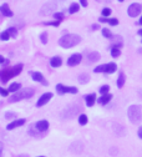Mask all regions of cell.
Returning a JSON list of instances; mask_svg holds the SVG:
<instances>
[{
  "instance_id": "cell-14",
  "label": "cell",
  "mask_w": 142,
  "mask_h": 157,
  "mask_svg": "<svg viewBox=\"0 0 142 157\" xmlns=\"http://www.w3.org/2000/svg\"><path fill=\"white\" fill-rule=\"evenodd\" d=\"M50 64L52 67H60L63 65V60H61V57H59V56H54L51 60H50Z\"/></svg>"
},
{
  "instance_id": "cell-6",
  "label": "cell",
  "mask_w": 142,
  "mask_h": 157,
  "mask_svg": "<svg viewBox=\"0 0 142 157\" xmlns=\"http://www.w3.org/2000/svg\"><path fill=\"white\" fill-rule=\"evenodd\" d=\"M77 89L76 87H69V86H65V85H63V84H59V85H56V92L59 94V95H64V94H66V92H70V94H77Z\"/></svg>"
},
{
  "instance_id": "cell-36",
  "label": "cell",
  "mask_w": 142,
  "mask_h": 157,
  "mask_svg": "<svg viewBox=\"0 0 142 157\" xmlns=\"http://www.w3.org/2000/svg\"><path fill=\"white\" fill-rule=\"evenodd\" d=\"M45 25H51V26H59V21H55V23H46Z\"/></svg>"
},
{
  "instance_id": "cell-39",
  "label": "cell",
  "mask_w": 142,
  "mask_h": 157,
  "mask_svg": "<svg viewBox=\"0 0 142 157\" xmlns=\"http://www.w3.org/2000/svg\"><path fill=\"white\" fill-rule=\"evenodd\" d=\"M3 63H5V59L2 55H0V64H3Z\"/></svg>"
},
{
  "instance_id": "cell-15",
  "label": "cell",
  "mask_w": 142,
  "mask_h": 157,
  "mask_svg": "<svg viewBox=\"0 0 142 157\" xmlns=\"http://www.w3.org/2000/svg\"><path fill=\"white\" fill-rule=\"evenodd\" d=\"M111 99H112V95H111V94H106V95H102V96H101L100 99L97 100V102L101 104V105H106Z\"/></svg>"
},
{
  "instance_id": "cell-37",
  "label": "cell",
  "mask_w": 142,
  "mask_h": 157,
  "mask_svg": "<svg viewBox=\"0 0 142 157\" xmlns=\"http://www.w3.org/2000/svg\"><path fill=\"white\" fill-rule=\"evenodd\" d=\"M137 135H138V137H140V139L142 140V126L138 128V132H137Z\"/></svg>"
},
{
  "instance_id": "cell-21",
  "label": "cell",
  "mask_w": 142,
  "mask_h": 157,
  "mask_svg": "<svg viewBox=\"0 0 142 157\" xmlns=\"http://www.w3.org/2000/svg\"><path fill=\"white\" fill-rule=\"evenodd\" d=\"M89 60H90L91 63H95V61L100 60V54H98V52H91V54L89 55Z\"/></svg>"
},
{
  "instance_id": "cell-25",
  "label": "cell",
  "mask_w": 142,
  "mask_h": 157,
  "mask_svg": "<svg viewBox=\"0 0 142 157\" xmlns=\"http://www.w3.org/2000/svg\"><path fill=\"white\" fill-rule=\"evenodd\" d=\"M111 55H112V57H118V56L121 55L120 48H116V46H113V48H112V50H111Z\"/></svg>"
},
{
  "instance_id": "cell-19",
  "label": "cell",
  "mask_w": 142,
  "mask_h": 157,
  "mask_svg": "<svg viewBox=\"0 0 142 157\" xmlns=\"http://www.w3.org/2000/svg\"><path fill=\"white\" fill-rule=\"evenodd\" d=\"M79 81H80L81 84L89 82V81H90V75H87V74H81V75L79 76Z\"/></svg>"
},
{
  "instance_id": "cell-35",
  "label": "cell",
  "mask_w": 142,
  "mask_h": 157,
  "mask_svg": "<svg viewBox=\"0 0 142 157\" xmlns=\"http://www.w3.org/2000/svg\"><path fill=\"white\" fill-rule=\"evenodd\" d=\"M5 117H6V119H14L15 113H14V112H6V113H5Z\"/></svg>"
},
{
  "instance_id": "cell-7",
  "label": "cell",
  "mask_w": 142,
  "mask_h": 157,
  "mask_svg": "<svg viewBox=\"0 0 142 157\" xmlns=\"http://www.w3.org/2000/svg\"><path fill=\"white\" fill-rule=\"evenodd\" d=\"M51 97H52V94L51 92H46V94L41 95V97H40V99L37 100V102H36V106L37 107H41V106L46 105L51 100Z\"/></svg>"
},
{
  "instance_id": "cell-24",
  "label": "cell",
  "mask_w": 142,
  "mask_h": 157,
  "mask_svg": "<svg viewBox=\"0 0 142 157\" xmlns=\"http://www.w3.org/2000/svg\"><path fill=\"white\" fill-rule=\"evenodd\" d=\"M9 39H10V35H9L8 31H3L2 34H0V40L2 41H8Z\"/></svg>"
},
{
  "instance_id": "cell-23",
  "label": "cell",
  "mask_w": 142,
  "mask_h": 157,
  "mask_svg": "<svg viewBox=\"0 0 142 157\" xmlns=\"http://www.w3.org/2000/svg\"><path fill=\"white\" fill-rule=\"evenodd\" d=\"M87 121H89V119H87V116H86V115H84V113H83V115H80V117H79V124H80V125H83V126H84V125L87 124Z\"/></svg>"
},
{
  "instance_id": "cell-40",
  "label": "cell",
  "mask_w": 142,
  "mask_h": 157,
  "mask_svg": "<svg viewBox=\"0 0 142 157\" xmlns=\"http://www.w3.org/2000/svg\"><path fill=\"white\" fill-rule=\"evenodd\" d=\"M81 4H83L84 6H87V2H85V0H81V2H80Z\"/></svg>"
},
{
  "instance_id": "cell-43",
  "label": "cell",
  "mask_w": 142,
  "mask_h": 157,
  "mask_svg": "<svg viewBox=\"0 0 142 157\" xmlns=\"http://www.w3.org/2000/svg\"><path fill=\"white\" fill-rule=\"evenodd\" d=\"M39 157H45V156H39Z\"/></svg>"
},
{
  "instance_id": "cell-31",
  "label": "cell",
  "mask_w": 142,
  "mask_h": 157,
  "mask_svg": "<svg viewBox=\"0 0 142 157\" xmlns=\"http://www.w3.org/2000/svg\"><path fill=\"white\" fill-rule=\"evenodd\" d=\"M40 37H41V43H43V44H46V43H48V34H46V33H43Z\"/></svg>"
},
{
  "instance_id": "cell-29",
  "label": "cell",
  "mask_w": 142,
  "mask_h": 157,
  "mask_svg": "<svg viewBox=\"0 0 142 157\" xmlns=\"http://www.w3.org/2000/svg\"><path fill=\"white\" fill-rule=\"evenodd\" d=\"M102 35L105 36V37H107V39H111L112 37V34H111V31L109 30V29H102Z\"/></svg>"
},
{
  "instance_id": "cell-13",
  "label": "cell",
  "mask_w": 142,
  "mask_h": 157,
  "mask_svg": "<svg viewBox=\"0 0 142 157\" xmlns=\"http://www.w3.org/2000/svg\"><path fill=\"white\" fill-rule=\"evenodd\" d=\"M56 9V4H54V3H51V4H45L44 6H43V9H41V14H50L52 10H55Z\"/></svg>"
},
{
  "instance_id": "cell-2",
  "label": "cell",
  "mask_w": 142,
  "mask_h": 157,
  "mask_svg": "<svg viewBox=\"0 0 142 157\" xmlns=\"http://www.w3.org/2000/svg\"><path fill=\"white\" fill-rule=\"evenodd\" d=\"M21 70H23V65L21 64H19L16 66H13V67H6V69L0 71V80H2L3 82H8L11 77L17 76L20 72H21Z\"/></svg>"
},
{
  "instance_id": "cell-27",
  "label": "cell",
  "mask_w": 142,
  "mask_h": 157,
  "mask_svg": "<svg viewBox=\"0 0 142 157\" xmlns=\"http://www.w3.org/2000/svg\"><path fill=\"white\" fill-rule=\"evenodd\" d=\"M79 5L77 4H71V6H70V9H69V13L70 14H75V13H77L79 11Z\"/></svg>"
},
{
  "instance_id": "cell-38",
  "label": "cell",
  "mask_w": 142,
  "mask_h": 157,
  "mask_svg": "<svg viewBox=\"0 0 142 157\" xmlns=\"http://www.w3.org/2000/svg\"><path fill=\"white\" fill-rule=\"evenodd\" d=\"M3 150H4V145H3L2 142H0V157L3 156Z\"/></svg>"
},
{
  "instance_id": "cell-20",
  "label": "cell",
  "mask_w": 142,
  "mask_h": 157,
  "mask_svg": "<svg viewBox=\"0 0 142 157\" xmlns=\"http://www.w3.org/2000/svg\"><path fill=\"white\" fill-rule=\"evenodd\" d=\"M20 87H21V85L20 84H17V82H14V84H11L10 86H9V92H17L19 90H20Z\"/></svg>"
},
{
  "instance_id": "cell-11",
  "label": "cell",
  "mask_w": 142,
  "mask_h": 157,
  "mask_svg": "<svg viewBox=\"0 0 142 157\" xmlns=\"http://www.w3.org/2000/svg\"><path fill=\"white\" fill-rule=\"evenodd\" d=\"M25 122H26L25 119H19V120H15V121H13L11 124H9V125L6 126V128H8V130H14V128H16V127L23 126Z\"/></svg>"
},
{
  "instance_id": "cell-18",
  "label": "cell",
  "mask_w": 142,
  "mask_h": 157,
  "mask_svg": "<svg viewBox=\"0 0 142 157\" xmlns=\"http://www.w3.org/2000/svg\"><path fill=\"white\" fill-rule=\"evenodd\" d=\"M116 69H117L116 64H115V63H110V64L106 65V70H105V72H106V74H112V72L116 71Z\"/></svg>"
},
{
  "instance_id": "cell-28",
  "label": "cell",
  "mask_w": 142,
  "mask_h": 157,
  "mask_svg": "<svg viewBox=\"0 0 142 157\" xmlns=\"http://www.w3.org/2000/svg\"><path fill=\"white\" fill-rule=\"evenodd\" d=\"M105 70H106V64L105 65H100V66H97V67L94 69L95 72H105Z\"/></svg>"
},
{
  "instance_id": "cell-17",
  "label": "cell",
  "mask_w": 142,
  "mask_h": 157,
  "mask_svg": "<svg viewBox=\"0 0 142 157\" xmlns=\"http://www.w3.org/2000/svg\"><path fill=\"white\" fill-rule=\"evenodd\" d=\"M100 21H105V23H107V24H110V25H113V26H116V25L118 24L117 19H109V17H101Z\"/></svg>"
},
{
  "instance_id": "cell-42",
  "label": "cell",
  "mask_w": 142,
  "mask_h": 157,
  "mask_svg": "<svg viewBox=\"0 0 142 157\" xmlns=\"http://www.w3.org/2000/svg\"><path fill=\"white\" fill-rule=\"evenodd\" d=\"M140 24L142 25V16H141V19H140Z\"/></svg>"
},
{
  "instance_id": "cell-12",
  "label": "cell",
  "mask_w": 142,
  "mask_h": 157,
  "mask_svg": "<svg viewBox=\"0 0 142 157\" xmlns=\"http://www.w3.org/2000/svg\"><path fill=\"white\" fill-rule=\"evenodd\" d=\"M0 13H2L4 16H8V17H11L13 16V11L10 10V8H9L8 4L0 5Z\"/></svg>"
},
{
  "instance_id": "cell-26",
  "label": "cell",
  "mask_w": 142,
  "mask_h": 157,
  "mask_svg": "<svg viewBox=\"0 0 142 157\" xmlns=\"http://www.w3.org/2000/svg\"><path fill=\"white\" fill-rule=\"evenodd\" d=\"M6 31L9 33L10 37H16V36H17V30H16L15 28H9Z\"/></svg>"
},
{
  "instance_id": "cell-8",
  "label": "cell",
  "mask_w": 142,
  "mask_h": 157,
  "mask_svg": "<svg viewBox=\"0 0 142 157\" xmlns=\"http://www.w3.org/2000/svg\"><path fill=\"white\" fill-rule=\"evenodd\" d=\"M81 60H83V56H81L80 54H74L69 57L67 60V65L69 66H75V65H79L81 63Z\"/></svg>"
},
{
  "instance_id": "cell-34",
  "label": "cell",
  "mask_w": 142,
  "mask_h": 157,
  "mask_svg": "<svg viewBox=\"0 0 142 157\" xmlns=\"http://www.w3.org/2000/svg\"><path fill=\"white\" fill-rule=\"evenodd\" d=\"M54 17H55V19H57V20H61V19H63L64 16H63V14H61V13H55V14H54Z\"/></svg>"
},
{
  "instance_id": "cell-3",
  "label": "cell",
  "mask_w": 142,
  "mask_h": 157,
  "mask_svg": "<svg viewBox=\"0 0 142 157\" xmlns=\"http://www.w3.org/2000/svg\"><path fill=\"white\" fill-rule=\"evenodd\" d=\"M127 116L132 124H140L142 120V110L140 105H131L127 110Z\"/></svg>"
},
{
  "instance_id": "cell-33",
  "label": "cell",
  "mask_w": 142,
  "mask_h": 157,
  "mask_svg": "<svg viewBox=\"0 0 142 157\" xmlns=\"http://www.w3.org/2000/svg\"><path fill=\"white\" fill-rule=\"evenodd\" d=\"M111 14V9H109V8H105L104 10H102V15L106 17V16H109Z\"/></svg>"
},
{
  "instance_id": "cell-16",
  "label": "cell",
  "mask_w": 142,
  "mask_h": 157,
  "mask_svg": "<svg viewBox=\"0 0 142 157\" xmlns=\"http://www.w3.org/2000/svg\"><path fill=\"white\" fill-rule=\"evenodd\" d=\"M85 100H86V105H87L89 107H91V106L95 104V101H96V96H95L94 94L87 95V96L85 97Z\"/></svg>"
},
{
  "instance_id": "cell-5",
  "label": "cell",
  "mask_w": 142,
  "mask_h": 157,
  "mask_svg": "<svg viewBox=\"0 0 142 157\" xmlns=\"http://www.w3.org/2000/svg\"><path fill=\"white\" fill-rule=\"evenodd\" d=\"M141 11H142V5L138 4V3L131 4V5L129 6V9H127V14H129L131 17H136L137 15L141 14Z\"/></svg>"
},
{
  "instance_id": "cell-41",
  "label": "cell",
  "mask_w": 142,
  "mask_h": 157,
  "mask_svg": "<svg viewBox=\"0 0 142 157\" xmlns=\"http://www.w3.org/2000/svg\"><path fill=\"white\" fill-rule=\"evenodd\" d=\"M137 34H138V35H141V36H142V29H140V30H138V31H137Z\"/></svg>"
},
{
  "instance_id": "cell-1",
  "label": "cell",
  "mask_w": 142,
  "mask_h": 157,
  "mask_svg": "<svg viewBox=\"0 0 142 157\" xmlns=\"http://www.w3.org/2000/svg\"><path fill=\"white\" fill-rule=\"evenodd\" d=\"M80 41H81L80 35H76V34H67V35H64V36L59 40V45L61 46V48H64V49H70V48L77 45Z\"/></svg>"
},
{
  "instance_id": "cell-4",
  "label": "cell",
  "mask_w": 142,
  "mask_h": 157,
  "mask_svg": "<svg viewBox=\"0 0 142 157\" xmlns=\"http://www.w3.org/2000/svg\"><path fill=\"white\" fill-rule=\"evenodd\" d=\"M33 95H34V90L28 87V89H24V90H20V91L15 92L13 96L9 97V101L10 102H15V101L23 100V99H30Z\"/></svg>"
},
{
  "instance_id": "cell-9",
  "label": "cell",
  "mask_w": 142,
  "mask_h": 157,
  "mask_svg": "<svg viewBox=\"0 0 142 157\" xmlns=\"http://www.w3.org/2000/svg\"><path fill=\"white\" fill-rule=\"evenodd\" d=\"M34 127H35L39 132H45V131L49 128V122H48L46 120H40V121H37V122L34 125Z\"/></svg>"
},
{
  "instance_id": "cell-30",
  "label": "cell",
  "mask_w": 142,
  "mask_h": 157,
  "mask_svg": "<svg viewBox=\"0 0 142 157\" xmlns=\"http://www.w3.org/2000/svg\"><path fill=\"white\" fill-rule=\"evenodd\" d=\"M109 90H110V86L109 85H105V86H102L100 89V92L102 94V95H106V94H109Z\"/></svg>"
},
{
  "instance_id": "cell-10",
  "label": "cell",
  "mask_w": 142,
  "mask_h": 157,
  "mask_svg": "<svg viewBox=\"0 0 142 157\" xmlns=\"http://www.w3.org/2000/svg\"><path fill=\"white\" fill-rule=\"evenodd\" d=\"M31 77H33V80L36 81V82H41L44 85H48V81L45 80V77L41 72H31Z\"/></svg>"
},
{
  "instance_id": "cell-32",
  "label": "cell",
  "mask_w": 142,
  "mask_h": 157,
  "mask_svg": "<svg viewBox=\"0 0 142 157\" xmlns=\"http://www.w3.org/2000/svg\"><path fill=\"white\" fill-rule=\"evenodd\" d=\"M0 95L4 96V97L9 96V90H5V89H3V87H0Z\"/></svg>"
},
{
  "instance_id": "cell-22",
  "label": "cell",
  "mask_w": 142,
  "mask_h": 157,
  "mask_svg": "<svg viewBox=\"0 0 142 157\" xmlns=\"http://www.w3.org/2000/svg\"><path fill=\"white\" fill-rule=\"evenodd\" d=\"M124 84H125V74L121 72L120 76H118V80H117V86H118V87H122Z\"/></svg>"
}]
</instances>
